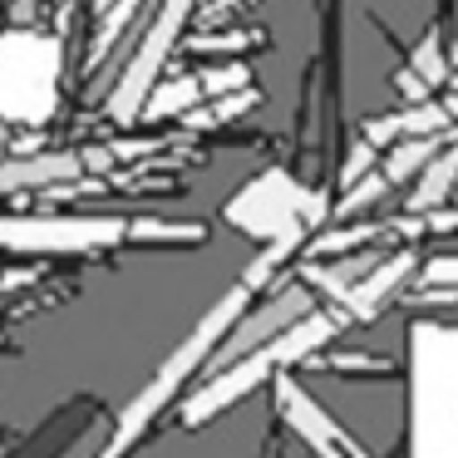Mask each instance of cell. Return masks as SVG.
<instances>
[{
    "label": "cell",
    "instance_id": "cell-2",
    "mask_svg": "<svg viewBox=\"0 0 458 458\" xmlns=\"http://www.w3.org/2000/svg\"><path fill=\"white\" fill-rule=\"evenodd\" d=\"M247 301H251V291L237 281V286H232L227 296H222L217 306H212L208 316L198 320V326H192V335L182 340V345L173 350L168 360H163L158 375H153L148 385H143L139 394H133V404L123 409L119 419H114V438L104 444V454H99V458H129L133 448H139L143 438H148V428L158 424L163 414H168V404H178V399H182L188 379H198V375H202L208 355L222 345V335H227L232 320H237L242 310H247Z\"/></svg>",
    "mask_w": 458,
    "mask_h": 458
},
{
    "label": "cell",
    "instance_id": "cell-6",
    "mask_svg": "<svg viewBox=\"0 0 458 458\" xmlns=\"http://www.w3.org/2000/svg\"><path fill=\"white\" fill-rule=\"evenodd\" d=\"M198 5L202 0H153L148 21H143L139 30H133V40H129L119 84H114L109 99H104V109H109L114 123H133L143 114V99H148V89L163 80V64L178 55L182 25L192 21Z\"/></svg>",
    "mask_w": 458,
    "mask_h": 458
},
{
    "label": "cell",
    "instance_id": "cell-16",
    "mask_svg": "<svg viewBox=\"0 0 458 458\" xmlns=\"http://www.w3.org/2000/svg\"><path fill=\"white\" fill-rule=\"evenodd\" d=\"M271 35L267 30H192L178 40L182 55H227V60H242L247 50H267Z\"/></svg>",
    "mask_w": 458,
    "mask_h": 458
},
{
    "label": "cell",
    "instance_id": "cell-11",
    "mask_svg": "<svg viewBox=\"0 0 458 458\" xmlns=\"http://www.w3.org/2000/svg\"><path fill=\"white\" fill-rule=\"evenodd\" d=\"M458 188V133H448V143L438 148V158L419 173V188L409 192V217H424V212L444 208V198Z\"/></svg>",
    "mask_w": 458,
    "mask_h": 458
},
{
    "label": "cell",
    "instance_id": "cell-21",
    "mask_svg": "<svg viewBox=\"0 0 458 458\" xmlns=\"http://www.w3.org/2000/svg\"><path fill=\"white\" fill-rule=\"evenodd\" d=\"M340 148H345V163L335 168V178L350 188L355 178H365V173L375 168V148H369V143H340Z\"/></svg>",
    "mask_w": 458,
    "mask_h": 458
},
{
    "label": "cell",
    "instance_id": "cell-4",
    "mask_svg": "<svg viewBox=\"0 0 458 458\" xmlns=\"http://www.w3.org/2000/svg\"><path fill=\"white\" fill-rule=\"evenodd\" d=\"M330 217V192L306 188L301 178H291L286 168H267L247 182L242 192H232L222 222L242 232V237L257 242H301Z\"/></svg>",
    "mask_w": 458,
    "mask_h": 458
},
{
    "label": "cell",
    "instance_id": "cell-10",
    "mask_svg": "<svg viewBox=\"0 0 458 458\" xmlns=\"http://www.w3.org/2000/svg\"><path fill=\"white\" fill-rule=\"evenodd\" d=\"M80 153L55 148L35 153V158H0V198L5 192H30V188H70L80 182Z\"/></svg>",
    "mask_w": 458,
    "mask_h": 458
},
{
    "label": "cell",
    "instance_id": "cell-17",
    "mask_svg": "<svg viewBox=\"0 0 458 458\" xmlns=\"http://www.w3.org/2000/svg\"><path fill=\"white\" fill-rule=\"evenodd\" d=\"M444 40H448V25H444V15H438V21L424 30V40H419L414 50L404 55V64H409V70H414L419 80L428 84V89H444L448 70H454V64H448V50H444Z\"/></svg>",
    "mask_w": 458,
    "mask_h": 458
},
{
    "label": "cell",
    "instance_id": "cell-27",
    "mask_svg": "<svg viewBox=\"0 0 458 458\" xmlns=\"http://www.w3.org/2000/svg\"><path fill=\"white\" fill-rule=\"evenodd\" d=\"M109 5H114V0H89V11H94V15H104Z\"/></svg>",
    "mask_w": 458,
    "mask_h": 458
},
{
    "label": "cell",
    "instance_id": "cell-13",
    "mask_svg": "<svg viewBox=\"0 0 458 458\" xmlns=\"http://www.w3.org/2000/svg\"><path fill=\"white\" fill-rule=\"evenodd\" d=\"M202 104V89H198V74H173V80H158L143 99V114L139 119L148 123H163V119H188L192 109Z\"/></svg>",
    "mask_w": 458,
    "mask_h": 458
},
{
    "label": "cell",
    "instance_id": "cell-19",
    "mask_svg": "<svg viewBox=\"0 0 458 458\" xmlns=\"http://www.w3.org/2000/svg\"><path fill=\"white\" fill-rule=\"evenodd\" d=\"M296 251H301V242H267V251H261V257L251 261V267L242 271L237 281H242V286L251 291V296H257V291H267L271 281H276L281 261H286V257H296Z\"/></svg>",
    "mask_w": 458,
    "mask_h": 458
},
{
    "label": "cell",
    "instance_id": "cell-28",
    "mask_svg": "<svg viewBox=\"0 0 458 458\" xmlns=\"http://www.w3.org/2000/svg\"><path fill=\"white\" fill-rule=\"evenodd\" d=\"M444 109H448V119H454V123H458V94H454V99H448V104H444Z\"/></svg>",
    "mask_w": 458,
    "mask_h": 458
},
{
    "label": "cell",
    "instance_id": "cell-8",
    "mask_svg": "<svg viewBox=\"0 0 458 458\" xmlns=\"http://www.w3.org/2000/svg\"><path fill=\"white\" fill-rule=\"evenodd\" d=\"M271 399H276L281 424H286L296 438H306L310 458H375L350 428H340V419L330 414L301 379H286V369L271 375Z\"/></svg>",
    "mask_w": 458,
    "mask_h": 458
},
{
    "label": "cell",
    "instance_id": "cell-14",
    "mask_svg": "<svg viewBox=\"0 0 458 458\" xmlns=\"http://www.w3.org/2000/svg\"><path fill=\"white\" fill-rule=\"evenodd\" d=\"M310 369H326V375H340V379H394L399 375V360L394 355H369V350H316L306 360Z\"/></svg>",
    "mask_w": 458,
    "mask_h": 458
},
{
    "label": "cell",
    "instance_id": "cell-25",
    "mask_svg": "<svg viewBox=\"0 0 458 458\" xmlns=\"http://www.w3.org/2000/svg\"><path fill=\"white\" fill-rule=\"evenodd\" d=\"M242 5H251V0H208L212 15H227V11H242Z\"/></svg>",
    "mask_w": 458,
    "mask_h": 458
},
{
    "label": "cell",
    "instance_id": "cell-1",
    "mask_svg": "<svg viewBox=\"0 0 458 458\" xmlns=\"http://www.w3.org/2000/svg\"><path fill=\"white\" fill-rule=\"evenodd\" d=\"M340 335H345V316H340V310H310V316H306V320H296L291 330L271 335L267 345L247 350V355L232 360L227 369H217V375L202 379V385L178 404L182 428H202V424H212V419H217L222 409H232L237 399H247L251 389L271 385V375H281L286 365H306V360L316 355V350H326L330 340H340Z\"/></svg>",
    "mask_w": 458,
    "mask_h": 458
},
{
    "label": "cell",
    "instance_id": "cell-12",
    "mask_svg": "<svg viewBox=\"0 0 458 458\" xmlns=\"http://www.w3.org/2000/svg\"><path fill=\"white\" fill-rule=\"evenodd\" d=\"M208 222H168V217H129L123 222V247H202Z\"/></svg>",
    "mask_w": 458,
    "mask_h": 458
},
{
    "label": "cell",
    "instance_id": "cell-22",
    "mask_svg": "<svg viewBox=\"0 0 458 458\" xmlns=\"http://www.w3.org/2000/svg\"><path fill=\"white\" fill-rule=\"evenodd\" d=\"M419 281H424V286H458V257H428V261H419Z\"/></svg>",
    "mask_w": 458,
    "mask_h": 458
},
{
    "label": "cell",
    "instance_id": "cell-5",
    "mask_svg": "<svg viewBox=\"0 0 458 458\" xmlns=\"http://www.w3.org/2000/svg\"><path fill=\"white\" fill-rule=\"evenodd\" d=\"M60 45L50 35L21 30L0 35V119L5 123H45L60 109Z\"/></svg>",
    "mask_w": 458,
    "mask_h": 458
},
{
    "label": "cell",
    "instance_id": "cell-7",
    "mask_svg": "<svg viewBox=\"0 0 458 458\" xmlns=\"http://www.w3.org/2000/svg\"><path fill=\"white\" fill-rule=\"evenodd\" d=\"M129 217H0V247L11 251H109L123 247Z\"/></svg>",
    "mask_w": 458,
    "mask_h": 458
},
{
    "label": "cell",
    "instance_id": "cell-9",
    "mask_svg": "<svg viewBox=\"0 0 458 458\" xmlns=\"http://www.w3.org/2000/svg\"><path fill=\"white\" fill-rule=\"evenodd\" d=\"M419 251L409 247H394V251H385V257L375 261V267L365 271V276L355 281V286L345 291V301H340V316H345V326H360V320H379L389 306H394V296H399V286H404L409 276H419Z\"/></svg>",
    "mask_w": 458,
    "mask_h": 458
},
{
    "label": "cell",
    "instance_id": "cell-20",
    "mask_svg": "<svg viewBox=\"0 0 458 458\" xmlns=\"http://www.w3.org/2000/svg\"><path fill=\"white\" fill-rule=\"evenodd\" d=\"M385 192H389V182L379 178V168H369L365 178H355V182H350V192L335 202V208H330V217H340V222H345V217H355V212L375 208V202L385 198Z\"/></svg>",
    "mask_w": 458,
    "mask_h": 458
},
{
    "label": "cell",
    "instance_id": "cell-24",
    "mask_svg": "<svg viewBox=\"0 0 458 458\" xmlns=\"http://www.w3.org/2000/svg\"><path fill=\"white\" fill-rule=\"evenodd\" d=\"M419 227L424 232H458V208H434L419 217Z\"/></svg>",
    "mask_w": 458,
    "mask_h": 458
},
{
    "label": "cell",
    "instance_id": "cell-15",
    "mask_svg": "<svg viewBox=\"0 0 458 458\" xmlns=\"http://www.w3.org/2000/svg\"><path fill=\"white\" fill-rule=\"evenodd\" d=\"M448 143V133H438V139H404V143H389L385 163H379V178L389 182V188H404V182H414L419 173L428 168V163L438 158V148Z\"/></svg>",
    "mask_w": 458,
    "mask_h": 458
},
{
    "label": "cell",
    "instance_id": "cell-26",
    "mask_svg": "<svg viewBox=\"0 0 458 458\" xmlns=\"http://www.w3.org/2000/svg\"><path fill=\"white\" fill-rule=\"evenodd\" d=\"M454 64H458V0H454Z\"/></svg>",
    "mask_w": 458,
    "mask_h": 458
},
{
    "label": "cell",
    "instance_id": "cell-18",
    "mask_svg": "<svg viewBox=\"0 0 458 458\" xmlns=\"http://www.w3.org/2000/svg\"><path fill=\"white\" fill-rule=\"evenodd\" d=\"M198 74V89L208 99H222V94H237V89H251V64L247 60H222V64H202Z\"/></svg>",
    "mask_w": 458,
    "mask_h": 458
},
{
    "label": "cell",
    "instance_id": "cell-3",
    "mask_svg": "<svg viewBox=\"0 0 458 458\" xmlns=\"http://www.w3.org/2000/svg\"><path fill=\"white\" fill-rule=\"evenodd\" d=\"M409 458H458V326L414 320Z\"/></svg>",
    "mask_w": 458,
    "mask_h": 458
},
{
    "label": "cell",
    "instance_id": "cell-23",
    "mask_svg": "<svg viewBox=\"0 0 458 458\" xmlns=\"http://www.w3.org/2000/svg\"><path fill=\"white\" fill-rule=\"evenodd\" d=\"M394 89L404 94V104H424V99H434V89H428V84L419 80V74L409 70V64H404V70H394Z\"/></svg>",
    "mask_w": 458,
    "mask_h": 458
}]
</instances>
